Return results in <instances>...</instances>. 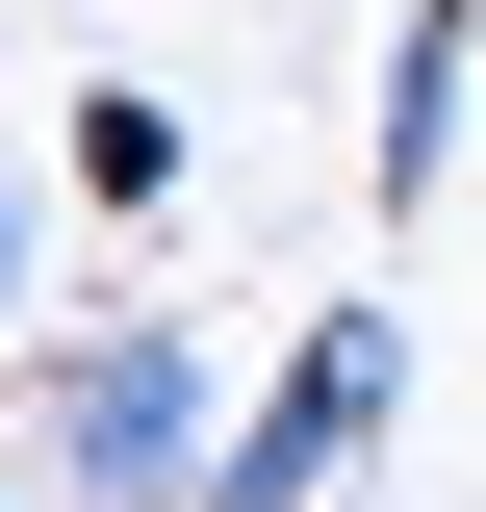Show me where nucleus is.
<instances>
[{
  "label": "nucleus",
  "instance_id": "1",
  "mask_svg": "<svg viewBox=\"0 0 486 512\" xmlns=\"http://www.w3.org/2000/svg\"><path fill=\"white\" fill-rule=\"evenodd\" d=\"M205 461H231V384H205L180 308H103L52 359V487L77 512H205Z\"/></svg>",
  "mask_w": 486,
  "mask_h": 512
},
{
  "label": "nucleus",
  "instance_id": "2",
  "mask_svg": "<svg viewBox=\"0 0 486 512\" xmlns=\"http://www.w3.org/2000/svg\"><path fill=\"white\" fill-rule=\"evenodd\" d=\"M384 384H410V333H384V308H333V333H307V359L231 410L205 512H333V487H359V436H384Z\"/></svg>",
  "mask_w": 486,
  "mask_h": 512
},
{
  "label": "nucleus",
  "instance_id": "3",
  "mask_svg": "<svg viewBox=\"0 0 486 512\" xmlns=\"http://www.w3.org/2000/svg\"><path fill=\"white\" fill-rule=\"evenodd\" d=\"M461 103H486V26H461V0H410V52H384V205L461 180Z\"/></svg>",
  "mask_w": 486,
  "mask_h": 512
},
{
  "label": "nucleus",
  "instance_id": "4",
  "mask_svg": "<svg viewBox=\"0 0 486 512\" xmlns=\"http://www.w3.org/2000/svg\"><path fill=\"white\" fill-rule=\"evenodd\" d=\"M26 282H52V180L0 154V333H26Z\"/></svg>",
  "mask_w": 486,
  "mask_h": 512
}]
</instances>
